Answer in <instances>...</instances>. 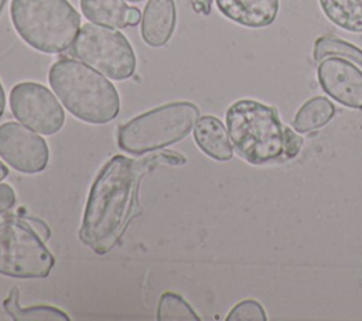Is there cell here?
Wrapping results in <instances>:
<instances>
[{
	"label": "cell",
	"instance_id": "24",
	"mask_svg": "<svg viewBox=\"0 0 362 321\" xmlns=\"http://www.w3.org/2000/svg\"><path fill=\"white\" fill-rule=\"evenodd\" d=\"M4 107H6V95H4V89L3 85L0 82V117L4 113Z\"/></svg>",
	"mask_w": 362,
	"mask_h": 321
},
{
	"label": "cell",
	"instance_id": "9",
	"mask_svg": "<svg viewBox=\"0 0 362 321\" xmlns=\"http://www.w3.org/2000/svg\"><path fill=\"white\" fill-rule=\"evenodd\" d=\"M0 157L24 174L41 173L49 158L45 140L16 122L0 124Z\"/></svg>",
	"mask_w": 362,
	"mask_h": 321
},
{
	"label": "cell",
	"instance_id": "25",
	"mask_svg": "<svg viewBox=\"0 0 362 321\" xmlns=\"http://www.w3.org/2000/svg\"><path fill=\"white\" fill-rule=\"evenodd\" d=\"M7 174H8L7 167L0 161V181H1L3 178H6V177H7Z\"/></svg>",
	"mask_w": 362,
	"mask_h": 321
},
{
	"label": "cell",
	"instance_id": "2",
	"mask_svg": "<svg viewBox=\"0 0 362 321\" xmlns=\"http://www.w3.org/2000/svg\"><path fill=\"white\" fill-rule=\"evenodd\" d=\"M226 130L240 158L253 165L293 160L303 139L279 119L277 110L253 99H240L226 110Z\"/></svg>",
	"mask_w": 362,
	"mask_h": 321
},
{
	"label": "cell",
	"instance_id": "23",
	"mask_svg": "<svg viewBox=\"0 0 362 321\" xmlns=\"http://www.w3.org/2000/svg\"><path fill=\"white\" fill-rule=\"evenodd\" d=\"M129 25H136L140 21V10L137 7H132L129 11Z\"/></svg>",
	"mask_w": 362,
	"mask_h": 321
},
{
	"label": "cell",
	"instance_id": "13",
	"mask_svg": "<svg viewBox=\"0 0 362 321\" xmlns=\"http://www.w3.org/2000/svg\"><path fill=\"white\" fill-rule=\"evenodd\" d=\"M194 140L208 157L216 161H228L233 157L232 143L223 123L215 116H202L194 127Z\"/></svg>",
	"mask_w": 362,
	"mask_h": 321
},
{
	"label": "cell",
	"instance_id": "6",
	"mask_svg": "<svg viewBox=\"0 0 362 321\" xmlns=\"http://www.w3.org/2000/svg\"><path fill=\"white\" fill-rule=\"evenodd\" d=\"M55 259L34 228L21 219L0 218V274L45 279Z\"/></svg>",
	"mask_w": 362,
	"mask_h": 321
},
{
	"label": "cell",
	"instance_id": "12",
	"mask_svg": "<svg viewBox=\"0 0 362 321\" xmlns=\"http://www.w3.org/2000/svg\"><path fill=\"white\" fill-rule=\"evenodd\" d=\"M218 10L236 24L249 28L270 25L279 13V0H215Z\"/></svg>",
	"mask_w": 362,
	"mask_h": 321
},
{
	"label": "cell",
	"instance_id": "3",
	"mask_svg": "<svg viewBox=\"0 0 362 321\" xmlns=\"http://www.w3.org/2000/svg\"><path fill=\"white\" fill-rule=\"evenodd\" d=\"M48 82L65 109L82 122L105 124L120 112L115 85L83 62L71 58L54 62Z\"/></svg>",
	"mask_w": 362,
	"mask_h": 321
},
{
	"label": "cell",
	"instance_id": "16",
	"mask_svg": "<svg viewBox=\"0 0 362 321\" xmlns=\"http://www.w3.org/2000/svg\"><path fill=\"white\" fill-rule=\"evenodd\" d=\"M325 17L339 28L362 33V0H318Z\"/></svg>",
	"mask_w": 362,
	"mask_h": 321
},
{
	"label": "cell",
	"instance_id": "17",
	"mask_svg": "<svg viewBox=\"0 0 362 321\" xmlns=\"http://www.w3.org/2000/svg\"><path fill=\"white\" fill-rule=\"evenodd\" d=\"M20 291L13 287L8 297L3 301L4 311L14 321H69L71 318L62 310L51 305H31L23 307L18 301Z\"/></svg>",
	"mask_w": 362,
	"mask_h": 321
},
{
	"label": "cell",
	"instance_id": "15",
	"mask_svg": "<svg viewBox=\"0 0 362 321\" xmlns=\"http://www.w3.org/2000/svg\"><path fill=\"white\" fill-rule=\"evenodd\" d=\"M335 106L334 103L324 96H314L304 102L301 107L297 110L294 120H293V127L297 133H308L313 130H317L335 116Z\"/></svg>",
	"mask_w": 362,
	"mask_h": 321
},
{
	"label": "cell",
	"instance_id": "19",
	"mask_svg": "<svg viewBox=\"0 0 362 321\" xmlns=\"http://www.w3.org/2000/svg\"><path fill=\"white\" fill-rule=\"evenodd\" d=\"M156 318L158 321H199L192 307L175 293H163L160 296Z\"/></svg>",
	"mask_w": 362,
	"mask_h": 321
},
{
	"label": "cell",
	"instance_id": "26",
	"mask_svg": "<svg viewBox=\"0 0 362 321\" xmlns=\"http://www.w3.org/2000/svg\"><path fill=\"white\" fill-rule=\"evenodd\" d=\"M4 4H6V0H0V13H1V10H3Z\"/></svg>",
	"mask_w": 362,
	"mask_h": 321
},
{
	"label": "cell",
	"instance_id": "4",
	"mask_svg": "<svg viewBox=\"0 0 362 321\" xmlns=\"http://www.w3.org/2000/svg\"><path fill=\"white\" fill-rule=\"evenodd\" d=\"M10 16L18 35L45 54L66 51L81 25L78 11L68 0H11Z\"/></svg>",
	"mask_w": 362,
	"mask_h": 321
},
{
	"label": "cell",
	"instance_id": "21",
	"mask_svg": "<svg viewBox=\"0 0 362 321\" xmlns=\"http://www.w3.org/2000/svg\"><path fill=\"white\" fill-rule=\"evenodd\" d=\"M16 205V192L11 185L0 184V214L10 211Z\"/></svg>",
	"mask_w": 362,
	"mask_h": 321
},
{
	"label": "cell",
	"instance_id": "18",
	"mask_svg": "<svg viewBox=\"0 0 362 321\" xmlns=\"http://www.w3.org/2000/svg\"><path fill=\"white\" fill-rule=\"evenodd\" d=\"M313 57L317 62L328 57H339L354 62L358 68L362 69V49L334 35H322L317 38L313 48Z\"/></svg>",
	"mask_w": 362,
	"mask_h": 321
},
{
	"label": "cell",
	"instance_id": "7",
	"mask_svg": "<svg viewBox=\"0 0 362 321\" xmlns=\"http://www.w3.org/2000/svg\"><path fill=\"white\" fill-rule=\"evenodd\" d=\"M71 52L75 58L115 81L136 71V55L129 40L116 30L88 23L81 27Z\"/></svg>",
	"mask_w": 362,
	"mask_h": 321
},
{
	"label": "cell",
	"instance_id": "8",
	"mask_svg": "<svg viewBox=\"0 0 362 321\" xmlns=\"http://www.w3.org/2000/svg\"><path fill=\"white\" fill-rule=\"evenodd\" d=\"M10 109L24 126L44 136L58 133L65 122V112L52 92L37 82H20L10 91Z\"/></svg>",
	"mask_w": 362,
	"mask_h": 321
},
{
	"label": "cell",
	"instance_id": "11",
	"mask_svg": "<svg viewBox=\"0 0 362 321\" xmlns=\"http://www.w3.org/2000/svg\"><path fill=\"white\" fill-rule=\"evenodd\" d=\"M175 23L177 11L174 0H148L140 27L143 41L154 48L164 47L174 33Z\"/></svg>",
	"mask_w": 362,
	"mask_h": 321
},
{
	"label": "cell",
	"instance_id": "10",
	"mask_svg": "<svg viewBox=\"0 0 362 321\" xmlns=\"http://www.w3.org/2000/svg\"><path fill=\"white\" fill-rule=\"evenodd\" d=\"M317 79L331 99L362 110V69L354 62L339 57L324 58L317 68Z\"/></svg>",
	"mask_w": 362,
	"mask_h": 321
},
{
	"label": "cell",
	"instance_id": "22",
	"mask_svg": "<svg viewBox=\"0 0 362 321\" xmlns=\"http://www.w3.org/2000/svg\"><path fill=\"white\" fill-rule=\"evenodd\" d=\"M192 3H194V8L199 13L208 14L211 11L212 0H192Z\"/></svg>",
	"mask_w": 362,
	"mask_h": 321
},
{
	"label": "cell",
	"instance_id": "5",
	"mask_svg": "<svg viewBox=\"0 0 362 321\" xmlns=\"http://www.w3.org/2000/svg\"><path fill=\"white\" fill-rule=\"evenodd\" d=\"M199 119L191 102H170L147 110L117 130V146L130 154H144L185 139Z\"/></svg>",
	"mask_w": 362,
	"mask_h": 321
},
{
	"label": "cell",
	"instance_id": "27",
	"mask_svg": "<svg viewBox=\"0 0 362 321\" xmlns=\"http://www.w3.org/2000/svg\"><path fill=\"white\" fill-rule=\"evenodd\" d=\"M126 1H130V3H139V1H141V0H126Z\"/></svg>",
	"mask_w": 362,
	"mask_h": 321
},
{
	"label": "cell",
	"instance_id": "1",
	"mask_svg": "<svg viewBox=\"0 0 362 321\" xmlns=\"http://www.w3.org/2000/svg\"><path fill=\"white\" fill-rule=\"evenodd\" d=\"M185 163L180 153H157L154 157L133 160L112 157L96 175L86 201L78 238L98 255L110 252L124 232L137 201L139 182L154 164Z\"/></svg>",
	"mask_w": 362,
	"mask_h": 321
},
{
	"label": "cell",
	"instance_id": "14",
	"mask_svg": "<svg viewBox=\"0 0 362 321\" xmlns=\"http://www.w3.org/2000/svg\"><path fill=\"white\" fill-rule=\"evenodd\" d=\"M130 6L123 0H81L83 16L93 24L124 28L129 25Z\"/></svg>",
	"mask_w": 362,
	"mask_h": 321
},
{
	"label": "cell",
	"instance_id": "20",
	"mask_svg": "<svg viewBox=\"0 0 362 321\" xmlns=\"http://www.w3.org/2000/svg\"><path fill=\"white\" fill-rule=\"evenodd\" d=\"M264 308L255 300H243L238 303L228 314L226 321H266Z\"/></svg>",
	"mask_w": 362,
	"mask_h": 321
}]
</instances>
